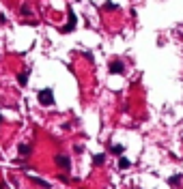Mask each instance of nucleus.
Masks as SVG:
<instances>
[{
  "instance_id": "nucleus-4",
  "label": "nucleus",
  "mask_w": 183,
  "mask_h": 189,
  "mask_svg": "<svg viewBox=\"0 0 183 189\" xmlns=\"http://www.w3.org/2000/svg\"><path fill=\"white\" fill-rule=\"evenodd\" d=\"M110 71H112V73H123V71H125V67H123V62H110Z\"/></svg>"
},
{
  "instance_id": "nucleus-2",
  "label": "nucleus",
  "mask_w": 183,
  "mask_h": 189,
  "mask_svg": "<svg viewBox=\"0 0 183 189\" xmlns=\"http://www.w3.org/2000/svg\"><path fill=\"white\" fill-rule=\"evenodd\" d=\"M73 26H76V13H73V11H69V22H67L60 30H63V32H71V30H73Z\"/></svg>"
},
{
  "instance_id": "nucleus-10",
  "label": "nucleus",
  "mask_w": 183,
  "mask_h": 189,
  "mask_svg": "<svg viewBox=\"0 0 183 189\" xmlns=\"http://www.w3.org/2000/svg\"><path fill=\"white\" fill-rule=\"evenodd\" d=\"M179 181H181V176H179V174H175V176H170V181H168V183H170V185H177Z\"/></svg>"
},
{
  "instance_id": "nucleus-9",
  "label": "nucleus",
  "mask_w": 183,
  "mask_h": 189,
  "mask_svg": "<svg viewBox=\"0 0 183 189\" xmlns=\"http://www.w3.org/2000/svg\"><path fill=\"white\" fill-rule=\"evenodd\" d=\"M103 159H106L103 155H95V157H93V163H103Z\"/></svg>"
},
{
  "instance_id": "nucleus-8",
  "label": "nucleus",
  "mask_w": 183,
  "mask_h": 189,
  "mask_svg": "<svg viewBox=\"0 0 183 189\" xmlns=\"http://www.w3.org/2000/svg\"><path fill=\"white\" fill-rule=\"evenodd\" d=\"M110 151H112V153H114V155H123V151H125V148H123V146H121V144H114V146H112V148H110Z\"/></svg>"
},
{
  "instance_id": "nucleus-7",
  "label": "nucleus",
  "mask_w": 183,
  "mask_h": 189,
  "mask_svg": "<svg viewBox=\"0 0 183 189\" xmlns=\"http://www.w3.org/2000/svg\"><path fill=\"white\" fill-rule=\"evenodd\" d=\"M28 153H30V146H26V144H22V146H19V157H26Z\"/></svg>"
},
{
  "instance_id": "nucleus-3",
  "label": "nucleus",
  "mask_w": 183,
  "mask_h": 189,
  "mask_svg": "<svg viewBox=\"0 0 183 189\" xmlns=\"http://www.w3.org/2000/svg\"><path fill=\"white\" fill-rule=\"evenodd\" d=\"M56 163L60 165L63 170H69V165H71V163H69V157H67V155H56Z\"/></svg>"
},
{
  "instance_id": "nucleus-11",
  "label": "nucleus",
  "mask_w": 183,
  "mask_h": 189,
  "mask_svg": "<svg viewBox=\"0 0 183 189\" xmlns=\"http://www.w3.org/2000/svg\"><path fill=\"white\" fill-rule=\"evenodd\" d=\"M103 9H108V11H112V9H117V5H114V2H110V0H108V2L103 5Z\"/></svg>"
},
{
  "instance_id": "nucleus-12",
  "label": "nucleus",
  "mask_w": 183,
  "mask_h": 189,
  "mask_svg": "<svg viewBox=\"0 0 183 189\" xmlns=\"http://www.w3.org/2000/svg\"><path fill=\"white\" fill-rule=\"evenodd\" d=\"M0 121H2V114H0Z\"/></svg>"
},
{
  "instance_id": "nucleus-1",
  "label": "nucleus",
  "mask_w": 183,
  "mask_h": 189,
  "mask_svg": "<svg viewBox=\"0 0 183 189\" xmlns=\"http://www.w3.org/2000/svg\"><path fill=\"white\" fill-rule=\"evenodd\" d=\"M39 103H41V105H52V103H54V92H52V88H45V90L39 92Z\"/></svg>"
},
{
  "instance_id": "nucleus-6",
  "label": "nucleus",
  "mask_w": 183,
  "mask_h": 189,
  "mask_svg": "<svg viewBox=\"0 0 183 189\" xmlns=\"http://www.w3.org/2000/svg\"><path fill=\"white\" fill-rule=\"evenodd\" d=\"M119 168H121V170H127V168H129V159L121 157V159H119Z\"/></svg>"
},
{
  "instance_id": "nucleus-5",
  "label": "nucleus",
  "mask_w": 183,
  "mask_h": 189,
  "mask_svg": "<svg viewBox=\"0 0 183 189\" xmlns=\"http://www.w3.org/2000/svg\"><path fill=\"white\" fill-rule=\"evenodd\" d=\"M17 82H19V86H26V82H28V73H26V71L17 75Z\"/></svg>"
}]
</instances>
